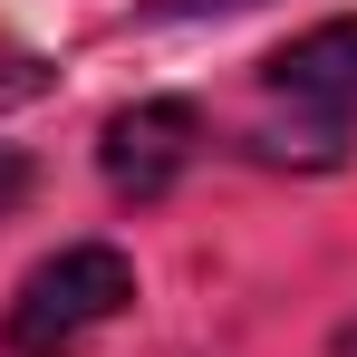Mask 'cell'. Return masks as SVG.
<instances>
[{
	"label": "cell",
	"mask_w": 357,
	"mask_h": 357,
	"mask_svg": "<svg viewBox=\"0 0 357 357\" xmlns=\"http://www.w3.org/2000/svg\"><path fill=\"white\" fill-rule=\"evenodd\" d=\"M348 135H357V20H319L261 59L241 155L328 174V165H348Z\"/></svg>",
	"instance_id": "cell-1"
},
{
	"label": "cell",
	"mask_w": 357,
	"mask_h": 357,
	"mask_svg": "<svg viewBox=\"0 0 357 357\" xmlns=\"http://www.w3.org/2000/svg\"><path fill=\"white\" fill-rule=\"evenodd\" d=\"M126 309H135V261L116 241H68V251H49L20 280L10 319H0V348L10 357H77L97 328H116Z\"/></svg>",
	"instance_id": "cell-2"
},
{
	"label": "cell",
	"mask_w": 357,
	"mask_h": 357,
	"mask_svg": "<svg viewBox=\"0 0 357 357\" xmlns=\"http://www.w3.org/2000/svg\"><path fill=\"white\" fill-rule=\"evenodd\" d=\"M213 145V126L193 97H135L116 116L97 126V165L116 183V203H165L183 174H193V155Z\"/></svg>",
	"instance_id": "cell-3"
},
{
	"label": "cell",
	"mask_w": 357,
	"mask_h": 357,
	"mask_svg": "<svg viewBox=\"0 0 357 357\" xmlns=\"http://www.w3.org/2000/svg\"><path fill=\"white\" fill-rule=\"evenodd\" d=\"M29 97H49V59H39V49L0 20V116H20Z\"/></svg>",
	"instance_id": "cell-4"
},
{
	"label": "cell",
	"mask_w": 357,
	"mask_h": 357,
	"mask_svg": "<svg viewBox=\"0 0 357 357\" xmlns=\"http://www.w3.org/2000/svg\"><path fill=\"white\" fill-rule=\"evenodd\" d=\"M20 203H29V155H20V145H0V222H10Z\"/></svg>",
	"instance_id": "cell-5"
},
{
	"label": "cell",
	"mask_w": 357,
	"mask_h": 357,
	"mask_svg": "<svg viewBox=\"0 0 357 357\" xmlns=\"http://www.w3.org/2000/svg\"><path fill=\"white\" fill-rule=\"evenodd\" d=\"M203 10H251V0H165V20H203Z\"/></svg>",
	"instance_id": "cell-6"
},
{
	"label": "cell",
	"mask_w": 357,
	"mask_h": 357,
	"mask_svg": "<svg viewBox=\"0 0 357 357\" xmlns=\"http://www.w3.org/2000/svg\"><path fill=\"white\" fill-rule=\"evenodd\" d=\"M338 357H357V319H348V328H338Z\"/></svg>",
	"instance_id": "cell-7"
}]
</instances>
